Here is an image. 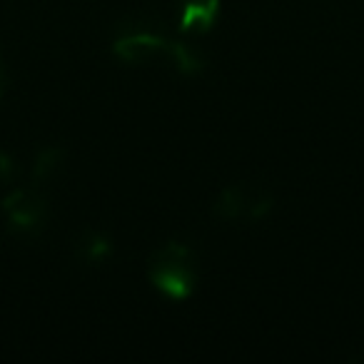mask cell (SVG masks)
<instances>
[{
  "label": "cell",
  "instance_id": "obj_5",
  "mask_svg": "<svg viewBox=\"0 0 364 364\" xmlns=\"http://www.w3.org/2000/svg\"><path fill=\"white\" fill-rule=\"evenodd\" d=\"M73 255L80 264H102L112 255V240L100 230L85 228L73 242Z\"/></svg>",
  "mask_w": 364,
  "mask_h": 364
},
{
  "label": "cell",
  "instance_id": "obj_7",
  "mask_svg": "<svg viewBox=\"0 0 364 364\" xmlns=\"http://www.w3.org/2000/svg\"><path fill=\"white\" fill-rule=\"evenodd\" d=\"M63 165H65V150L60 145H46L36 152L33 157V185L36 188H46L48 182H53L58 175L63 172Z\"/></svg>",
  "mask_w": 364,
  "mask_h": 364
},
{
  "label": "cell",
  "instance_id": "obj_4",
  "mask_svg": "<svg viewBox=\"0 0 364 364\" xmlns=\"http://www.w3.org/2000/svg\"><path fill=\"white\" fill-rule=\"evenodd\" d=\"M3 215H6L8 232L33 235L46 225L48 203L36 185L33 188H16L3 198Z\"/></svg>",
  "mask_w": 364,
  "mask_h": 364
},
{
  "label": "cell",
  "instance_id": "obj_8",
  "mask_svg": "<svg viewBox=\"0 0 364 364\" xmlns=\"http://www.w3.org/2000/svg\"><path fill=\"white\" fill-rule=\"evenodd\" d=\"M167 60H170L182 75H198V73L205 70V58L200 55L198 50H193L190 46L177 43V41H172L170 53H167Z\"/></svg>",
  "mask_w": 364,
  "mask_h": 364
},
{
  "label": "cell",
  "instance_id": "obj_3",
  "mask_svg": "<svg viewBox=\"0 0 364 364\" xmlns=\"http://www.w3.org/2000/svg\"><path fill=\"white\" fill-rule=\"evenodd\" d=\"M274 208V195L267 188H255L235 182L218 193L213 200V215L225 223H252L262 220Z\"/></svg>",
  "mask_w": 364,
  "mask_h": 364
},
{
  "label": "cell",
  "instance_id": "obj_9",
  "mask_svg": "<svg viewBox=\"0 0 364 364\" xmlns=\"http://www.w3.org/2000/svg\"><path fill=\"white\" fill-rule=\"evenodd\" d=\"M18 177V162L11 152L0 150V185H11Z\"/></svg>",
  "mask_w": 364,
  "mask_h": 364
},
{
  "label": "cell",
  "instance_id": "obj_10",
  "mask_svg": "<svg viewBox=\"0 0 364 364\" xmlns=\"http://www.w3.org/2000/svg\"><path fill=\"white\" fill-rule=\"evenodd\" d=\"M6 90V68H3V58H0V95Z\"/></svg>",
  "mask_w": 364,
  "mask_h": 364
},
{
  "label": "cell",
  "instance_id": "obj_6",
  "mask_svg": "<svg viewBox=\"0 0 364 364\" xmlns=\"http://www.w3.org/2000/svg\"><path fill=\"white\" fill-rule=\"evenodd\" d=\"M220 0H182L180 28L185 33H205L218 23Z\"/></svg>",
  "mask_w": 364,
  "mask_h": 364
},
{
  "label": "cell",
  "instance_id": "obj_2",
  "mask_svg": "<svg viewBox=\"0 0 364 364\" xmlns=\"http://www.w3.org/2000/svg\"><path fill=\"white\" fill-rule=\"evenodd\" d=\"M172 46V38H167L157 26L145 21L125 23L117 28V36L112 41V53L117 60L127 65H145L157 58H167Z\"/></svg>",
  "mask_w": 364,
  "mask_h": 364
},
{
  "label": "cell",
  "instance_id": "obj_1",
  "mask_svg": "<svg viewBox=\"0 0 364 364\" xmlns=\"http://www.w3.org/2000/svg\"><path fill=\"white\" fill-rule=\"evenodd\" d=\"M198 259L190 245L165 242L152 252L147 262V277L167 299L182 302L198 287Z\"/></svg>",
  "mask_w": 364,
  "mask_h": 364
}]
</instances>
